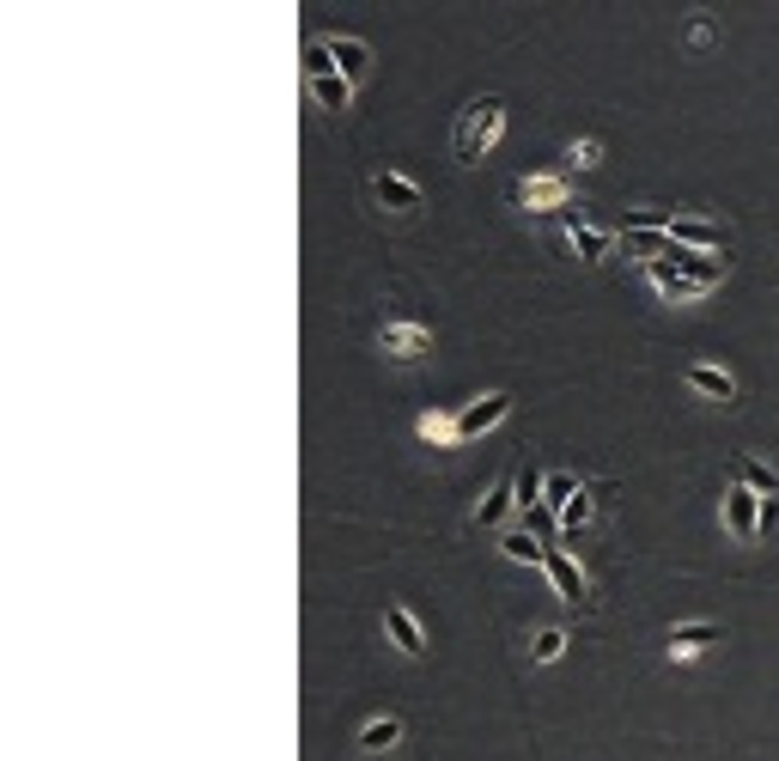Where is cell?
<instances>
[{
	"label": "cell",
	"instance_id": "6da1fadb",
	"mask_svg": "<svg viewBox=\"0 0 779 761\" xmlns=\"http://www.w3.org/2000/svg\"><path fill=\"white\" fill-rule=\"evenodd\" d=\"M500 128H505V98H500V92L475 98V105L457 116V135H451V152H457V165H475V159H482L493 140H500Z\"/></svg>",
	"mask_w": 779,
	"mask_h": 761
},
{
	"label": "cell",
	"instance_id": "7a4b0ae2",
	"mask_svg": "<svg viewBox=\"0 0 779 761\" xmlns=\"http://www.w3.org/2000/svg\"><path fill=\"white\" fill-rule=\"evenodd\" d=\"M305 92H310V105H317V110H347V105H354V80L335 68L329 37H310V43H305Z\"/></svg>",
	"mask_w": 779,
	"mask_h": 761
},
{
	"label": "cell",
	"instance_id": "3957f363",
	"mask_svg": "<svg viewBox=\"0 0 779 761\" xmlns=\"http://www.w3.org/2000/svg\"><path fill=\"white\" fill-rule=\"evenodd\" d=\"M566 196H573V184H566L561 171H530L512 184V201L530 214H566Z\"/></svg>",
	"mask_w": 779,
	"mask_h": 761
},
{
	"label": "cell",
	"instance_id": "277c9868",
	"mask_svg": "<svg viewBox=\"0 0 779 761\" xmlns=\"http://www.w3.org/2000/svg\"><path fill=\"white\" fill-rule=\"evenodd\" d=\"M761 518H768V500L749 494L743 482L724 487V531H731L737 543H756V536H761Z\"/></svg>",
	"mask_w": 779,
	"mask_h": 761
},
{
	"label": "cell",
	"instance_id": "5b68a950",
	"mask_svg": "<svg viewBox=\"0 0 779 761\" xmlns=\"http://www.w3.org/2000/svg\"><path fill=\"white\" fill-rule=\"evenodd\" d=\"M512 415V396L505 391H487L482 403H470V408H457V445H470V438H482V433H493L500 421Z\"/></svg>",
	"mask_w": 779,
	"mask_h": 761
},
{
	"label": "cell",
	"instance_id": "8992f818",
	"mask_svg": "<svg viewBox=\"0 0 779 761\" xmlns=\"http://www.w3.org/2000/svg\"><path fill=\"white\" fill-rule=\"evenodd\" d=\"M384 634H389V646H396L402 658H426V627L414 622L408 603H384Z\"/></svg>",
	"mask_w": 779,
	"mask_h": 761
},
{
	"label": "cell",
	"instance_id": "52a82bcc",
	"mask_svg": "<svg viewBox=\"0 0 779 761\" xmlns=\"http://www.w3.org/2000/svg\"><path fill=\"white\" fill-rule=\"evenodd\" d=\"M378 347L389 359H426V354H433V329H426V324H384Z\"/></svg>",
	"mask_w": 779,
	"mask_h": 761
},
{
	"label": "cell",
	"instance_id": "ba28073f",
	"mask_svg": "<svg viewBox=\"0 0 779 761\" xmlns=\"http://www.w3.org/2000/svg\"><path fill=\"white\" fill-rule=\"evenodd\" d=\"M372 201H378V208H389V214H414L426 196H421V184H414V177L378 171V177H372Z\"/></svg>",
	"mask_w": 779,
	"mask_h": 761
},
{
	"label": "cell",
	"instance_id": "9c48e42d",
	"mask_svg": "<svg viewBox=\"0 0 779 761\" xmlns=\"http://www.w3.org/2000/svg\"><path fill=\"white\" fill-rule=\"evenodd\" d=\"M561 231H566V244H573L584 263H609V250H615V238L596 231L591 219H579V214H561Z\"/></svg>",
	"mask_w": 779,
	"mask_h": 761
},
{
	"label": "cell",
	"instance_id": "30bf717a",
	"mask_svg": "<svg viewBox=\"0 0 779 761\" xmlns=\"http://www.w3.org/2000/svg\"><path fill=\"white\" fill-rule=\"evenodd\" d=\"M682 378H688V391H700L707 403H737V378H731L724 366H707V359H694Z\"/></svg>",
	"mask_w": 779,
	"mask_h": 761
},
{
	"label": "cell",
	"instance_id": "8fae6325",
	"mask_svg": "<svg viewBox=\"0 0 779 761\" xmlns=\"http://www.w3.org/2000/svg\"><path fill=\"white\" fill-rule=\"evenodd\" d=\"M542 573H549L554 597H566V603L584 597V573H579V561H573L566 548H549V566H542Z\"/></svg>",
	"mask_w": 779,
	"mask_h": 761
},
{
	"label": "cell",
	"instance_id": "7c38bea8",
	"mask_svg": "<svg viewBox=\"0 0 779 761\" xmlns=\"http://www.w3.org/2000/svg\"><path fill=\"white\" fill-rule=\"evenodd\" d=\"M719 640H724L719 622H682V627H670V658H694V652L719 646Z\"/></svg>",
	"mask_w": 779,
	"mask_h": 761
},
{
	"label": "cell",
	"instance_id": "4fadbf2b",
	"mask_svg": "<svg viewBox=\"0 0 779 761\" xmlns=\"http://www.w3.org/2000/svg\"><path fill=\"white\" fill-rule=\"evenodd\" d=\"M670 238L688 244V250H707V256L724 250V231L719 226H707V219H682V214H677V226H670Z\"/></svg>",
	"mask_w": 779,
	"mask_h": 761
},
{
	"label": "cell",
	"instance_id": "5bb4252c",
	"mask_svg": "<svg viewBox=\"0 0 779 761\" xmlns=\"http://www.w3.org/2000/svg\"><path fill=\"white\" fill-rule=\"evenodd\" d=\"M359 755H384V750H396L402 743V719L396 713H384V719H372V725H359Z\"/></svg>",
	"mask_w": 779,
	"mask_h": 761
},
{
	"label": "cell",
	"instance_id": "9a60e30c",
	"mask_svg": "<svg viewBox=\"0 0 779 761\" xmlns=\"http://www.w3.org/2000/svg\"><path fill=\"white\" fill-rule=\"evenodd\" d=\"M329 56H335V68L347 73V80H366V68H372V49L359 43V37H329Z\"/></svg>",
	"mask_w": 779,
	"mask_h": 761
},
{
	"label": "cell",
	"instance_id": "2e32d148",
	"mask_svg": "<svg viewBox=\"0 0 779 761\" xmlns=\"http://www.w3.org/2000/svg\"><path fill=\"white\" fill-rule=\"evenodd\" d=\"M517 475H500V482L487 487V500H482V512H475V518H482V531H493V524H505V512L517 506Z\"/></svg>",
	"mask_w": 779,
	"mask_h": 761
},
{
	"label": "cell",
	"instance_id": "e0dca14e",
	"mask_svg": "<svg viewBox=\"0 0 779 761\" xmlns=\"http://www.w3.org/2000/svg\"><path fill=\"white\" fill-rule=\"evenodd\" d=\"M500 554H505V561H517V566H549V543H536L530 531H505Z\"/></svg>",
	"mask_w": 779,
	"mask_h": 761
},
{
	"label": "cell",
	"instance_id": "ac0fdd59",
	"mask_svg": "<svg viewBox=\"0 0 779 761\" xmlns=\"http://www.w3.org/2000/svg\"><path fill=\"white\" fill-rule=\"evenodd\" d=\"M645 280H652V287L664 293V299H700V293H707V287H694L688 275H677L670 263H645Z\"/></svg>",
	"mask_w": 779,
	"mask_h": 761
},
{
	"label": "cell",
	"instance_id": "d6986e66",
	"mask_svg": "<svg viewBox=\"0 0 779 761\" xmlns=\"http://www.w3.org/2000/svg\"><path fill=\"white\" fill-rule=\"evenodd\" d=\"M591 518H596V487H579V494L561 506V531L579 536V531H591Z\"/></svg>",
	"mask_w": 779,
	"mask_h": 761
},
{
	"label": "cell",
	"instance_id": "ffe728a7",
	"mask_svg": "<svg viewBox=\"0 0 779 761\" xmlns=\"http://www.w3.org/2000/svg\"><path fill=\"white\" fill-rule=\"evenodd\" d=\"M737 482H743L749 494H761V500H773V494H779V475H773L761 457H737Z\"/></svg>",
	"mask_w": 779,
	"mask_h": 761
},
{
	"label": "cell",
	"instance_id": "44dd1931",
	"mask_svg": "<svg viewBox=\"0 0 779 761\" xmlns=\"http://www.w3.org/2000/svg\"><path fill=\"white\" fill-rule=\"evenodd\" d=\"M414 433H421L426 445H457V415H445V408H426V415L414 421Z\"/></svg>",
	"mask_w": 779,
	"mask_h": 761
},
{
	"label": "cell",
	"instance_id": "7402d4cb",
	"mask_svg": "<svg viewBox=\"0 0 779 761\" xmlns=\"http://www.w3.org/2000/svg\"><path fill=\"white\" fill-rule=\"evenodd\" d=\"M561 652H566V634H561V627H536V634H530V658H536V664H554Z\"/></svg>",
	"mask_w": 779,
	"mask_h": 761
},
{
	"label": "cell",
	"instance_id": "603a6c76",
	"mask_svg": "<svg viewBox=\"0 0 779 761\" xmlns=\"http://www.w3.org/2000/svg\"><path fill=\"white\" fill-rule=\"evenodd\" d=\"M542 487H549V475H536V470H517V506H524V518H536V506H542Z\"/></svg>",
	"mask_w": 779,
	"mask_h": 761
},
{
	"label": "cell",
	"instance_id": "cb8c5ba5",
	"mask_svg": "<svg viewBox=\"0 0 779 761\" xmlns=\"http://www.w3.org/2000/svg\"><path fill=\"white\" fill-rule=\"evenodd\" d=\"M579 487H584V482H573V475L554 470V475H549V487H542V506H566V500H573Z\"/></svg>",
	"mask_w": 779,
	"mask_h": 761
},
{
	"label": "cell",
	"instance_id": "d4e9b609",
	"mask_svg": "<svg viewBox=\"0 0 779 761\" xmlns=\"http://www.w3.org/2000/svg\"><path fill=\"white\" fill-rule=\"evenodd\" d=\"M566 159H573V171H591V165H603V147H596V140H573Z\"/></svg>",
	"mask_w": 779,
	"mask_h": 761
},
{
	"label": "cell",
	"instance_id": "484cf974",
	"mask_svg": "<svg viewBox=\"0 0 779 761\" xmlns=\"http://www.w3.org/2000/svg\"><path fill=\"white\" fill-rule=\"evenodd\" d=\"M688 43H712V19H694V24H688Z\"/></svg>",
	"mask_w": 779,
	"mask_h": 761
}]
</instances>
